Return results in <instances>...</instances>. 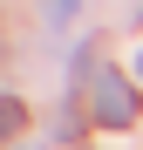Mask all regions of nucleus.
Instances as JSON below:
<instances>
[{"instance_id": "nucleus-1", "label": "nucleus", "mask_w": 143, "mask_h": 150, "mask_svg": "<svg viewBox=\"0 0 143 150\" xmlns=\"http://www.w3.org/2000/svg\"><path fill=\"white\" fill-rule=\"evenodd\" d=\"M89 109H95L102 130H130V123H136V89L123 82V75L95 68V75H89Z\"/></svg>"}, {"instance_id": "nucleus-2", "label": "nucleus", "mask_w": 143, "mask_h": 150, "mask_svg": "<svg viewBox=\"0 0 143 150\" xmlns=\"http://www.w3.org/2000/svg\"><path fill=\"white\" fill-rule=\"evenodd\" d=\"M20 123H27V109H20L14 96H0V137H20Z\"/></svg>"}, {"instance_id": "nucleus-3", "label": "nucleus", "mask_w": 143, "mask_h": 150, "mask_svg": "<svg viewBox=\"0 0 143 150\" xmlns=\"http://www.w3.org/2000/svg\"><path fill=\"white\" fill-rule=\"evenodd\" d=\"M75 21V0H48V28H68Z\"/></svg>"}, {"instance_id": "nucleus-4", "label": "nucleus", "mask_w": 143, "mask_h": 150, "mask_svg": "<svg viewBox=\"0 0 143 150\" xmlns=\"http://www.w3.org/2000/svg\"><path fill=\"white\" fill-rule=\"evenodd\" d=\"M136 82H143V55H136Z\"/></svg>"}]
</instances>
